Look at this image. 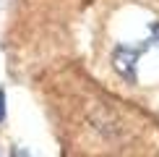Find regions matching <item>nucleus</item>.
Returning a JSON list of instances; mask_svg holds the SVG:
<instances>
[{"label":"nucleus","mask_w":159,"mask_h":157,"mask_svg":"<svg viewBox=\"0 0 159 157\" xmlns=\"http://www.w3.org/2000/svg\"><path fill=\"white\" fill-rule=\"evenodd\" d=\"M3 115H5V94L0 89V121H3Z\"/></svg>","instance_id":"obj_1"}]
</instances>
